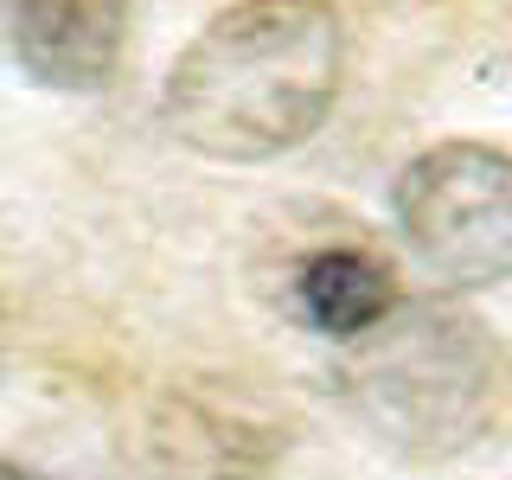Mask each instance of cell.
<instances>
[{
	"label": "cell",
	"instance_id": "obj_1",
	"mask_svg": "<svg viewBox=\"0 0 512 480\" xmlns=\"http://www.w3.org/2000/svg\"><path fill=\"white\" fill-rule=\"evenodd\" d=\"M346 77V20L333 0H237L173 58L160 116L192 154L276 160L327 122Z\"/></svg>",
	"mask_w": 512,
	"mask_h": 480
},
{
	"label": "cell",
	"instance_id": "obj_2",
	"mask_svg": "<svg viewBox=\"0 0 512 480\" xmlns=\"http://www.w3.org/2000/svg\"><path fill=\"white\" fill-rule=\"evenodd\" d=\"M512 359L500 333L448 295L391 301L365 333L346 340L340 397L397 455L442 461L500 423Z\"/></svg>",
	"mask_w": 512,
	"mask_h": 480
},
{
	"label": "cell",
	"instance_id": "obj_3",
	"mask_svg": "<svg viewBox=\"0 0 512 480\" xmlns=\"http://www.w3.org/2000/svg\"><path fill=\"white\" fill-rule=\"evenodd\" d=\"M397 237L442 288L512 282V154L493 141H442L397 173Z\"/></svg>",
	"mask_w": 512,
	"mask_h": 480
},
{
	"label": "cell",
	"instance_id": "obj_4",
	"mask_svg": "<svg viewBox=\"0 0 512 480\" xmlns=\"http://www.w3.org/2000/svg\"><path fill=\"white\" fill-rule=\"evenodd\" d=\"M135 0H0V39L45 90H103L122 71Z\"/></svg>",
	"mask_w": 512,
	"mask_h": 480
},
{
	"label": "cell",
	"instance_id": "obj_5",
	"mask_svg": "<svg viewBox=\"0 0 512 480\" xmlns=\"http://www.w3.org/2000/svg\"><path fill=\"white\" fill-rule=\"evenodd\" d=\"M295 301H301V314H308L314 333L352 340V333H365L384 308H391L397 288H391V269H384L372 250L340 244V250H314L308 263H301Z\"/></svg>",
	"mask_w": 512,
	"mask_h": 480
},
{
	"label": "cell",
	"instance_id": "obj_6",
	"mask_svg": "<svg viewBox=\"0 0 512 480\" xmlns=\"http://www.w3.org/2000/svg\"><path fill=\"white\" fill-rule=\"evenodd\" d=\"M0 480H45V474H32V468H20V461L0 455Z\"/></svg>",
	"mask_w": 512,
	"mask_h": 480
}]
</instances>
